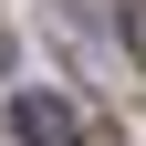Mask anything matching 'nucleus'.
Masks as SVG:
<instances>
[{"label": "nucleus", "mask_w": 146, "mask_h": 146, "mask_svg": "<svg viewBox=\"0 0 146 146\" xmlns=\"http://www.w3.org/2000/svg\"><path fill=\"white\" fill-rule=\"evenodd\" d=\"M0 63H11V42H0Z\"/></svg>", "instance_id": "nucleus-2"}, {"label": "nucleus", "mask_w": 146, "mask_h": 146, "mask_svg": "<svg viewBox=\"0 0 146 146\" xmlns=\"http://www.w3.org/2000/svg\"><path fill=\"white\" fill-rule=\"evenodd\" d=\"M11 136L21 146H84V115L63 94H11Z\"/></svg>", "instance_id": "nucleus-1"}]
</instances>
